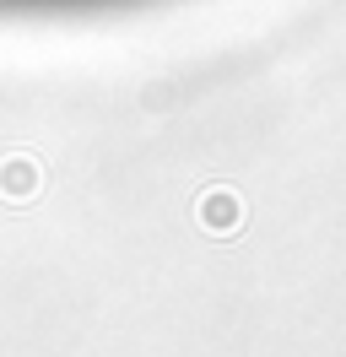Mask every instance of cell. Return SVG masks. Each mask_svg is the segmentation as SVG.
I'll use <instances>...</instances> for the list:
<instances>
[{
    "mask_svg": "<svg viewBox=\"0 0 346 357\" xmlns=\"http://www.w3.org/2000/svg\"><path fill=\"white\" fill-rule=\"evenodd\" d=\"M38 6H103V0H0V11H38Z\"/></svg>",
    "mask_w": 346,
    "mask_h": 357,
    "instance_id": "obj_1",
    "label": "cell"
}]
</instances>
